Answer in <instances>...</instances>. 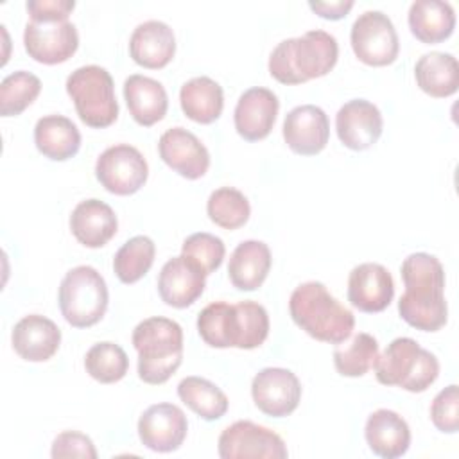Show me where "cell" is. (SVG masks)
I'll return each instance as SVG.
<instances>
[{"instance_id": "cell-36", "label": "cell", "mask_w": 459, "mask_h": 459, "mask_svg": "<svg viewBox=\"0 0 459 459\" xmlns=\"http://www.w3.org/2000/svg\"><path fill=\"white\" fill-rule=\"evenodd\" d=\"M41 81L38 75L18 70L4 77L0 84V115L16 117L23 113L39 95Z\"/></svg>"}, {"instance_id": "cell-6", "label": "cell", "mask_w": 459, "mask_h": 459, "mask_svg": "<svg viewBox=\"0 0 459 459\" xmlns=\"http://www.w3.org/2000/svg\"><path fill=\"white\" fill-rule=\"evenodd\" d=\"M66 93L74 100L79 118L90 127H108L118 117L113 77L99 65L74 70L66 79Z\"/></svg>"}, {"instance_id": "cell-19", "label": "cell", "mask_w": 459, "mask_h": 459, "mask_svg": "<svg viewBox=\"0 0 459 459\" xmlns=\"http://www.w3.org/2000/svg\"><path fill=\"white\" fill-rule=\"evenodd\" d=\"M278 109V97L271 90L260 86L246 90L233 113L237 133L247 142L264 140L273 131Z\"/></svg>"}, {"instance_id": "cell-17", "label": "cell", "mask_w": 459, "mask_h": 459, "mask_svg": "<svg viewBox=\"0 0 459 459\" xmlns=\"http://www.w3.org/2000/svg\"><path fill=\"white\" fill-rule=\"evenodd\" d=\"M393 296L394 281L384 265L366 262L351 269L348 276V301L360 312H382L389 307Z\"/></svg>"}, {"instance_id": "cell-7", "label": "cell", "mask_w": 459, "mask_h": 459, "mask_svg": "<svg viewBox=\"0 0 459 459\" xmlns=\"http://www.w3.org/2000/svg\"><path fill=\"white\" fill-rule=\"evenodd\" d=\"M108 299L106 281L91 265H77L61 280L59 308L66 323L75 328L99 323L106 314Z\"/></svg>"}, {"instance_id": "cell-30", "label": "cell", "mask_w": 459, "mask_h": 459, "mask_svg": "<svg viewBox=\"0 0 459 459\" xmlns=\"http://www.w3.org/2000/svg\"><path fill=\"white\" fill-rule=\"evenodd\" d=\"M269 335L267 310L251 299L231 305L230 310V348L253 350L264 344Z\"/></svg>"}, {"instance_id": "cell-40", "label": "cell", "mask_w": 459, "mask_h": 459, "mask_svg": "<svg viewBox=\"0 0 459 459\" xmlns=\"http://www.w3.org/2000/svg\"><path fill=\"white\" fill-rule=\"evenodd\" d=\"M50 455L54 459H63V457H82V459H95L97 450L93 441L77 430H65L56 436L52 441V450Z\"/></svg>"}, {"instance_id": "cell-15", "label": "cell", "mask_w": 459, "mask_h": 459, "mask_svg": "<svg viewBox=\"0 0 459 459\" xmlns=\"http://www.w3.org/2000/svg\"><path fill=\"white\" fill-rule=\"evenodd\" d=\"M380 109L364 99L348 100L335 117V129L341 143L351 151H366L382 134Z\"/></svg>"}, {"instance_id": "cell-5", "label": "cell", "mask_w": 459, "mask_h": 459, "mask_svg": "<svg viewBox=\"0 0 459 459\" xmlns=\"http://www.w3.org/2000/svg\"><path fill=\"white\" fill-rule=\"evenodd\" d=\"M377 380L411 393L427 391L439 375V362L411 337H396L375 360Z\"/></svg>"}, {"instance_id": "cell-35", "label": "cell", "mask_w": 459, "mask_h": 459, "mask_svg": "<svg viewBox=\"0 0 459 459\" xmlns=\"http://www.w3.org/2000/svg\"><path fill=\"white\" fill-rule=\"evenodd\" d=\"M206 212L210 221L217 226L224 230H237L247 222L251 206L247 197L240 190L222 186L210 194Z\"/></svg>"}, {"instance_id": "cell-26", "label": "cell", "mask_w": 459, "mask_h": 459, "mask_svg": "<svg viewBox=\"0 0 459 459\" xmlns=\"http://www.w3.org/2000/svg\"><path fill=\"white\" fill-rule=\"evenodd\" d=\"M409 29L416 39L427 45L441 43L452 36L455 13L448 2L416 0L409 7Z\"/></svg>"}, {"instance_id": "cell-28", "label": "cell", "mask_w": 459, "mask_h": 459, "mask_svg": "<svg viewBox=\"0 0 459 459\" xmlns=\"http://www.w3.org/2000/svg\"><path fill=\"white\" fill-rule=\"evenodd\" d=\"M414 77L420 90L427 95L436 99L450 97L459 86L457 59L446 52L423 54L414 66Z\"/></svg>"}, {"instance_id": "cell-3", "label": "cell", "mask_w": 459, "mask_h": 459, "mask_svg": "<svg viewBox=\"0 0 459 459\" xmlns=\"http://www.w3.org/2000/svg\"><path fill=\"white\" fill-rule=\"evenodd\" d=\"M292 321L310 337L341 344L355 326L351 310L341 305L321 281H307L294 289L289 299Z\"/></svg>"}, {"instance_id": "cell-18", "label": "cell", "mask_w": 459, "mask_h": 459, "mask_svg": "<svg viewBox=\"0 0 459 459\" xmlns=\"http://www.w3.org/2000/svg\"><path fill=\"white\" fill-rule=\"evenodd\" d=\"M206 287V274L190 258L179 255L165 262L158 276L160 298L174 308L195 303Z\"/></svg>"}, {"instance_id": "cell-4", "label": "cell", "mask_w": 459, "mask_h": 459, "mask_svg": "<svg viewBox=\"0 0 459 459\" xmlns=\"http://www.w3.org/2000/svg\"><path fill=\"white\" fill-rule=\"evenodd\" d=\"M138 377L152 385L167 382L183 360V328L169 317H147L133 330Z\"/></svg>"}, {"instance_id": "cell-20", "label": "cell", "mask_w": 459, "mask_h": 459, "mask_svg": "<svg viewBox=\"0 0 459 459\" xmlns=\"http://www.w3.org/2000/svg\"><path fill=\"white\" fill-rule=\"evenodd\" d=\"M13 348L29 362H45L59 350L61 330L57 325L39 314L22 317L13 328Z\"/></svg>"}, {"instance_id": "cell-14", "label": "cell", "mask_w": 459, "mask_h": 459, "mask_svg": "<svg viewBox=\"0 0 459 459\" xmlns=\"http://www.w3.org/2000/svg\"><path fill=\"white\" fill-rule=\"evenodd\" d=\"M283 138L289 149L299 156L319 154L330 138L326 113L314 104L296 106L285 115Z\"/></svg>"}, {"instance_id": "cell-13", "label": "cell", "mask_w": 459, "mask_h": 459, "mask_svg": "<svg viewBox=\"0 0 459 459\" xmlns=\"http://www.w3.org/2000/svg\"><path fill=\"white\" fill-rule=\"evenodd\" d=\"M186 416L174 403H154L138 420V437L154 452L178 450L186 437Z\"/></svg>"}, {"instance_id": "cell-21", "label": "cell", "mask_w": 459, "mask_h": 459, "mask_svg": "<svg viewBox=\"0 0 459 459\" xmlns=\"http://www.w3.org/2000/svg\"><path fill=\"white\" fill-rule=\"evenodd\" d=\"M129 54L133 61L143 68L158 70L167 66L176 54V38L172 29L160 20H149L131 34Z\"/></svg>"}, {"instance_id": "cell-8", "label": "cell", "mask_w": 459, "mask_h": 459, "mask_svg": "<svg viewBox=\"0 0 459 459\" xmlns=\"http://www.w3.org/2000/svg\"><path fill=\"white\" fill-rule=\"evenodd\" d=\"M350 41L359 61L369 66H387L398 57L396 29L382 11L362 13L351 25Z\"/></svg>"}, {"instance_id": "cell-1", "label": "cell", "mask_w": 459, "mask_h": 459, "mask_svg": "<svg viewBox=\"0 0 459 459\" xmlns=\"http://www.w3.org/2000/svg\"><path fill=\"white\" fill-rule=\"evenodd\" d=\"M405 292L398 299L400 317L416 330L437 332L446 325L445 269L429 253H412L402 264Z\"/></svg>"}, {"instance_id": "cell-29", "label": "cell", "mask_w": 459, "mask_h": 459, "mask_svg": "<svg viewBox=\"0 0 459 459\" xmlns=\"http://www.w3.org/2000/svg\"><path fill=\"white\" fill-rule=\"evenodd\" d=\"M183 113L197 124L215 122L224 108V95L219 82L201 75L186 81L179 91Z\"/></svg>"}, {"instance_id": "cell-31", "label": "cell", "mask_w": 459, "mask_h": 459, "mask_svg": "<svg viewBox=\"0 0 459 459\" xmlns=\"http://www.w3.org/2000/svg\"><path fill=\"white\" fill-rule=\"evenodd\" d=\"M178 396L206 421L219 420L228 411V396L213 382L201 377L183 378L178 384Z\"/></svg>"}, {"instance_id": "cell-11", "label": "cell", "mask_w": 459, "mask_h": 459, "mask_svg": "<svg viewBox=\"0 0 459 459\" xmlns=\"http://www.w3.org/2000/svg\"><path fill=\"white\" fill-rule=\"evenodd\" d=\"M23 45L29 57H32L34 61L43 65H59L68 61L75 54L79 47V34L75 25L68 20H30L25 25Z\"/></svg>"}, {"instance_id": "cell-32", "label": "cell", "mask_w": 459, "mask_h": 459, "mask_svg": "<svg viewBox=\"0 0 459 459\" xmlns=\"http://www.w3.org/2000/svg\"><path fill=\"white\" fill-rule=\"evenodd\" d=\"M154 255V242L145 235H136L124 242V246L115 253L113 271L122 283H134L149 273Z\"/></svg>"}, {"instance_id": "cell-34", "label": "cell", "mask_w": 459, "mask_h": 459, "mask_svg": "<svg viewBox=\"0 0 459 459\" xmlns=\"http://www.w3.org/2000/svg\"><path fill=\"white\" fill-rule=\"evenodd\" d=\"M86 373L100 384H115L122 380L129 369L126 351L109 341L93 344L84 357Z\"/></svg>"}, {"instance_id": "cell-16", "label": "cell", "mask_w": 459, "mask_h": 459, "mask_svg": "<svg viewBox=\"0 0 459 459\" xmlns=\"http://www.w3.org/2000/svg\"><path fill=\"white\" fill-rule=\"evenodd\" d=\"M160 158L179 176L199 179L210 167V152L201 140L185 127L167 129L158 142Z\"/></svg>"}, {"instance_id": "cell-10", "label": "cell", "mask_w": 459, "mask_h": 459, "mask_svg": "<svg viewBox=\"0 0 459 459\" xmlns=\"http://www.w3.org/2000/svg\"><path fill=\"white\" fill-rule=\"evenodd\" d=\"M217 450L222 459H285L289 455L276 432L249 420H238L226 427L219 436Z\"/></svg>"}, {"instance_id": "cell-42", "label": "cell", "mask_w": 459, "mask_h": 459, "mask_svg": "<svg viewBox=\"0 0 459 459\" xmlns=\"http://www.w3.org/2000/svg\"><path fill=\"white\" fill-rule=\"evenodd\" d=\"M308 7L325 20H342L353 7L351 0L337 2H308Z\"/></svg>"}, {"instance_id": "cell-38", "label": "cell", "mask_w": 459, "mask_h": 459, "mask_svg": "<svg viewBox=\"0 0 459 459\" xmlns=\"http://www.w3.org/2000/svg\"><path fill=\"white\" fill-rule=\"evenodd\" d=\"M230 308L226 301L206 305L197 316V332L212 348H230Z\"/></svg>"}, {"instance_id": "cell-27", "label": "cell", "mask_w": 459, "mask_h": 459, "mask_svg": "<svg viewBox=\"0 0 459 459\" xmlns=\"http://www.w3.org/2000/svg\"><path fill=\"white\" fill-rule=\"evenodd\" d=\"M34 143L45 158L65 161L79 152L81 133L70 118L63 115H47L34 126Z\"/></svg>"}, {"instance_id": "cell-25", "label": "cell", "mask_w": 459, "mask_h": 459, "mask_svg": "<svg viewBox=\"0 0 459 459\" xmlns=\"http://www.w3.org/2000/svg\"><path fill=\"white\" fill-rule=\"evenodd\" d=\"M271 269V251L262 240L240 242L230 256L228 276L238 290H256Z\"/></svg>"}, {"instance_id": "cell-41", "label": "cell", "mask_w": 459, "mask_h": 459, "mask_svg": "<svg viewBox=\"0 0 459 459\" xmlns=\"http://www.w3.org/2000/svg\"><path fill=\"white\" fill-rule=\"evenodd\" d=\"M27 11L34 22H56L68 20V14L74 11V0H29Z\"/></svg>"}, {"instance_id": "cell-22", "label": "cell", "mask_w": 459, "mask_h": 459, "mask_svg": "<svg viewBox=\"0 0 459 459\" xmlns=\"http://www.w3.org/2000/svg\"><path fill=\"white\" fill-rule=\"evenodd\" d=\"M118 221L109 204L99 199L81 201L70 215L74 237L86 247H102L117 233Z\"/></svg>"}, {"instance_id": "cell-39", "label": "cell", "mask_w": 459, "mask_h": 459, "mask_svg": "<svg viewBox=\"0 0 459 459\" xmlns=\"http://www.w3.org/2000/svg\"><path fill=\"white\" fill-rule=\"evenodd\" d=\"M430 420L441 432L454 434L459 429V389L455 384L441 389L430 405Z\"/></svg>"}, {"instance_id": "cell-9", "label": "cell", "mask_w": 459, "mask_h": 459, "mask_svg": "<svg viewBox=\"0 0 459 459\" xmlns=\"http://www.w3.org/2000/svg\"><path fill=\"white\" fill-rule=\"evenodd\" d=\"M99 183L115 195L138 192L149 176V167L142 152L127 143L108 147L95 163Z\"/></svg>"}, {"instance_id": "cell-2", "label": "cell", "mask_w": 459, "mask_h": 459, "mask_svg": "<svg viewBox=\"0 0 459 459\" xmlns=\"http://www.w3.org/2000/svg\"><path fill=\"white\" fill-rule=\"evenodd\" d=\"M337 39L325 30H308L276 45L269 56V74L281 84H301L326 75L337 63Z\"/></svg>"}, {"instance_id": "cell-23", "label": "cell", "mask_w": 459, "mask_h": 459, "mask_svg": "<svg viewBox=\"0 0 459 459\" xmlns=\"http://www.w3.org/2000/svg\"><path fill=\"white\" fill-rule=\"evenodd\" d=\"M364 436L371 452L384 459L402 457L411 445V430L407 421L398 412L389 409H378L369 414Z\"/></svg>"}, {"instance_id": "cell-12", "label": "cell", "mask_w": 459, "mask_h": 459, "mask_svg": "<svg viewBox=\"0 0 459 459\" xmlns=\"http://www.w3.org/2000/svg\"><path fill=\"white\" fill-rule=\"evenodd\" d=\"M251 396L264 414L283 418L299 405L301 384L290 369L264 368L251 382Z\"/></svg>"}, {"instance_id": "cell-24", "label": "cell", "mask_w": 459, "mask_h": 459, "mask_svg": "<svg viewBox=\"0 0 459 459\" xmlns=\"http://www.w3.org/2000/svg\"><path fill=\"white\" fill-rule=\"evenodd\" d=\"M124 99L134 122L143 127L160 122L169 108V97L163 84L140 74H133L126 79Z\"/></svg>"}, {"instance_id": "cell-37", "label": "cell", "mask_w": 459, "mask_h": 459, "mask_svg": "<svg viewBox=\"0 0 459 459\" xmlns=\"http://www.w3.org/2000/svg\"><path fill=\"white\" fill-rule=\"evenodd\" d=\"M224 253V242L219 237L206 231H199L186 237L181 247V255L197 264L206 276L221 267Z\"/></svg>"}, {"instance_id": "cell-33", "label": "cell", "mask_w": 459, "mask_h": 459, "mask_svg": "<svg viewBox=\"0 0 459 459\" xmlns=\"http://www.w3.org/2000/svg\"><path fill=\"white\" fill-rule=\"evenodd\" d=\"M378 357V342L373 335L360 332L348 344L337 346L333 351V366L342 377L366 375Z\"/></svg>"}]
</instances>
